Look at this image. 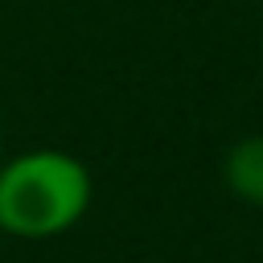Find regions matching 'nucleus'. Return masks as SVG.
Instances as JSON below:
<instances>
[{"mask_svg": "<svg viewBox=\"0 0 263 263\" xmlns=\"http://www.w3.org/2000/svg\"><path fill=\"white\" fill-rule=\"evenodd\" d=\"M90 210V168L66 148H25L0 160V234L53 238Z\"/></svg>", "mask_w": 263, "mask_h": 263, "instance_id": "nucleus-1", "label": "nucleus"}, {"mask_svg": "<svg viewBox=\"0 0 263 263\" xmlns=\"http://www.w3.org/2000/svg\"><path fill=\"white\" fill-rule=\"evenodd\" d=\"M0 160H4V152H0Z\"/></svg>", "mask_w": 263, "mask_h": 263, "instance_id": "nucleus-3", "label": "nucleus"}, {"mask_svg": "<svg viewBox=\"0 0 263 263\" xmlns=\"http://www.w3.org/2000/svg\"><path fill=\"white\" fill-rule=\"evenodd\" d=\"M222 177L226 189L247 201V205H263V136H242L226 148L222 160Z\"/></svg>", "mask_w": 263, "mask_h": 263, "instance_id": "nucleus-2", "label": "nucleus"}]
</instances>
